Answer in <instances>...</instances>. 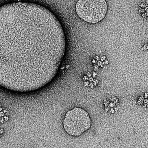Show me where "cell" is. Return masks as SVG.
<instances>
[{"mask_svg": "<svg viewBox=\"0 0 148 148\" xmlns=\"http://www.w3.org/2000/svg\"><path fill=\"white\" fill-rule=\"evenodd\" d=\"M91 120L89 113L80 107L68 111L63 121V127L70 136H78L90 129Z\"/></svg>", "mask_w": 148, "mask_h": 148, "instance_id": "3957f363", "label": "cell"}, {"mask_svg": "<svg viewBox=\"0 0 148 148\" xmlns=\"http://www.w3.org/2000/svg\"><path fill=\"white\" fill-rule=\"evenodd\" d=\"M57 17L38 4L16 2L0 7V86L30 92L55 77L65 52Z\"/></svg>", "mask_w": 148, "mask_h": 148, "instance_id": "6da1fadb", "label": "cell"}, {"mask_svg": "<svg viewBox=\"0 0 148 148\" xmlns=\"http://www.w3.org/2000/svg\"><path fill=\"white\" fill-rule=\"evenodd\" d=\"M75 10L78 17L86 22L97 24L105 18L108 5L106 0H78Z\"/></svg>", "mask_w": 148, "mask_h": 148, "instance_id": "7a4b0ae2", "label": "cell"}]
</instances>
